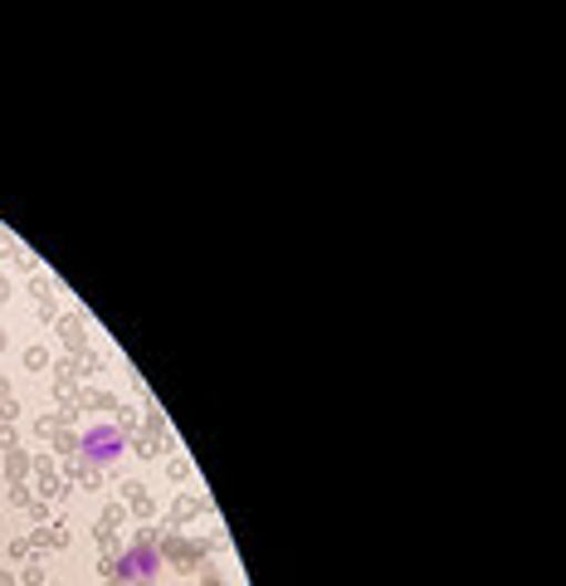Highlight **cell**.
Instances as JSON below:
<instances>
[{
    "label": "cell",
    "mask_w": 566,
    "mask_h": 586,
    "mask_svg": "<svg viewBox=\"0 0 566 586\" xmlns=\"http://www.w3.org/2000/svg\"><path fill=\"white\" fill-rule=\"evenodd\" d=\"M83 445H89V459H98V464H113L122 455V435L113 425H93V431L83 435Z\"/></svg>",
    "instance_id": "6da1fadb"
}]
</instances>
